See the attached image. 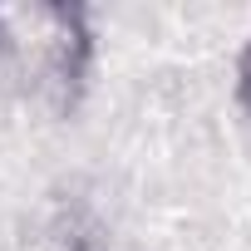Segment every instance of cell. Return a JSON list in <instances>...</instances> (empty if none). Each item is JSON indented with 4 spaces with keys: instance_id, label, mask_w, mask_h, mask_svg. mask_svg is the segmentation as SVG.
I'll list each match as a JSON object with an SVG mask.
<instances>
[{
    "instance_id": "6da1fadb",
    "label": "cell",
    "mask_w": 251,
    "mask_h": 251,
    "mask_svg": "<svg viewBox=\"0 0 251 251\" xmlns=\"http://www.w3.org/2000/svg\"><path fill=\"white\" fill-rule=\"evenodd\" d=\"M241 103H246V113H251V50L241 54Z\"/></svg>"
}]
</instances>
